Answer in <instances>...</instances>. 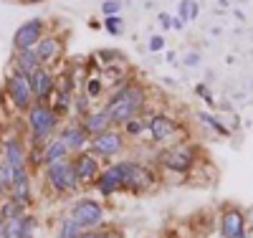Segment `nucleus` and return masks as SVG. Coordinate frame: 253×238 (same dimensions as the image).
Listing matches in <instances>:
<instances>
[{"label": "nucleus", "instance_id": "nucleus-1", "mask_svg": "<svg viewBox=\"0 0 253 238\" xmlns=\"http://www.w3.org/2000/svg\"><path fill=\"white\" fill-rule=\"evenodd\" d=\"M144 104H147V89L139 81H129V84H124L122 89L112 92L109 101L104 104V112L112 119V124L124 127L129 119L142 114Z\"/></svg>", "mask_w": 253, "mask_h": 238}, {"label": "nucleus", "instance_id": "nucleus-2", "mask_svg": "<svg viewBox=\"0 0 253 238\" xmlns=\"http://www.w3.org/2000/svg\"><path fill=\"white\" fill-rule=\"evenodd\" d=\"M28 124H31V135H33V142H46L51 137V132L58 124V114L53 106H46V104H33L28 109Z\"/></svg>", "mask_w": 253, "mask_h": 238}, {"label": "nucleus", "instance_id": "nucleus-3", "mask_svg": "<svg viewBox=\"0 0 253 238\" xmlns=\"http://www.w3.org/2000/svg\"><path fill=\"white\" fill-rule=\"evenodd\" d=\"M69 218L86 233V231H96L104 221V210L96 200H79L74 208H71V215Z\"/></svg>", "mask_w": 253, "mask_h": 238}, {"label": "nucleus", "instance_id": "nucleus-4", "mask_svg": "<svg viewBox=\"0 0 253 238\" xmlns=\"http://www.w3.org/2000/svg\"><path fill=\"white\" fill-rule=\"evenodd\" d=\"M122 167V190H132V192H142L152 185V172L147 170L144 165L139 162H119Z\"/></svg>", "mask_w": 253, "mask_h": 238}, {"label": "nucleus", "instance_id": "nucleus-5", "mask_svg": "<svg viewBox=\"0 0 253 238\" xmlns=\"http://www.w3.org/2000/svg\"><path fill=\"white\" fill-rule=\"evenodd\" d=\"M46 178H48V185L56 192H71L79 185V178L74 172V162L71 160H61V162L51 165L48 172H46Z\"/></svg>", "mask_w": 253, "mask_h": 238}, {"label": "nucleus", "instance_id": "nucleus-6", "mask_svg": "<svg viewBox=\"0 0 253 238\" xmlns=\"http://www.w3.org/2000/svg\"><path fill=\"white\" fill-rule=\"evenodd\" d=\"M122 149H124V135L114 127L96 135V137H91V142H89V152L96 155V157H114Z\"/></svg>", "mask_w": 253, "mask_h": 238}, {"label": "nucleus", "instance_id": "nucleus-7", "mask_svg": "<svg viewBox=\"0 0 253 238\" xmlns=\"http://www.w3.org/2000/svg\"><path fill=\"white\" fill-rule=\"evenodd\" d=\"M8 94H10V101L15 104V109H20V112H28L33 106V99H36L28 76L18 74V71H13L8 79Z\"/></svg>", "mask_w": 253, "mask_h": 238}, {"label": "nucleus", "instance_id": "nucleus-8", "mask_svg": "<svg viewBox=\"0 0 253 238\" xmlns=\"http://www.w3.org/2000/svg\"><path fill=\"white\" fill-rule=\"evenodd\" d=\"M41 38H43V20H41V18H33V20H28V23H23V26L15 31L13 46H15L18 51L36 48Z\"/></svg>", "mask_w": 253, "mask_h": 238}, {"label": "nucleus", "instance_id": "nucleus-9", "mask_svg": "<svg viewBox=\"0 0 253 238\" xmlns=\"http://www.w3.org/2000/svg\"><path fill=\"white\" fill-rule=\"evenodd\" d=\"M147 132H150V140L155 142H167L177 135V122L167 114H152L147 119Z\"/></svg>", "mask_w": 253, "mask_h": 238}, {"label": "nucleus", "instance_id": "nucleus-10", "mask_svg": "<svg viewBox=\"0 0 253 238\" xmlns=\"http://www.w3.org/2000/svg\"><path fill=\"white\" fill-rule=\"evenodd\" d=\"M193 162H195V155H193V149H187V147H172L162 155V165L172 172H187L193 167Z\"/></svg>", "mask_w": 253, "mask_h": 238}, {"label": "nucleus", "instance_id": "nucleus-11", "mask_svg": "<svg viewBox=\"0 0 253 238\" xmlns=\"http://www.w3.org/2000/svg\"><path fill=\"white\" fill-rule=\"evenodd\" d=\"M74 172H76V178H79V183H96V178H99V160H96V155H91V152H79L74 160Z\"/></svg>", "mask_w": 253, "mask_h": 238}, {"label": "nucleus", "instance_id": "nucleus-12", "mask_svg": "<svg viewBox=\"0 0 253 238\" xmlns=\"http://www.w3.org/2000/svg\"><path fill=\"white\" fill-rule=\"evenodd\" d=\"M220 233L223 238H246V215L236 208L225 210L220 218Z\"/></svg>", "mask_w": 253, "mask_h": 238}, {"label": "nucleus", "instance_id": "nucleus-13", "mask_svg": "<svg viewBox=\"0 0 253 238\" xmlns=\"http://www.w3.org/2000/svg\"><path fill=\"white\" fill-rule=\"evenodd\" d=\"M31 89H33V96L41 101V104H46V99L53 94V89H56V81H53V74L43 66V69H38L31 79Z\"/></svg>", "mask_w": 253, "mask_h": 238}, {"label": "nucleus", "instance_id": "nucleus-14", "mask_svg": "<svg viewBox=\"0 0 253 238\" xmlns=\"http://www.w3.org/2000/svg\"><path fill=\"white\" fill-rule=\"evenodd\" d=\"M61 140H63V144L69 147V152H81V149H86V147H89V142H91L89 132L81 127V122L69 124V127L61 132Z\"/></svg>", "mask_w": 253, "mask_h": 238}, {"label": "nucleus", "instance_id": "nucleus-15", "mask_svg": "<svg viewBox=\"0 0 253 238\" xmlns=\"http://www.w3.org/2000/svg\"><path fill=\"white\" fill-rule=\"evenodd\" d=\"M96 188H99L101 195H112V192H119L122 190V167H119V162H114L104 172H99Z\"/></svg>", "mask_w": 253, "mask_h": 238}, {"label": "nucleus", "instance_id": "nucleus-16", "mask_svg": "<svg viewBox=\"0 0 253 238\" xmlns=\"http://www.w3.org/2000/svg\"><path fill=\"white\" fill-rule=\"evenodd\" d=\"M61 51H63V43H61V38H56V36L41 38V41H38V46H36V56H38V61H41V66L58 61Z\"/></svg>", "mask_w": 253, "mask_h": 238}, {"label": "nucleus", "instance_id": "nucleus-17", "mask_svg": "<svg viewBox=\"0 0 253 238\" xmlns=\"http://www.w3.org/2000/svg\"><path fill=\"white\" fill-rule=\"evenodd\" d=\"M81 127L89 132V137H96L101 132H107V129H112V119L107 117L104 109H96V112H89L86 117H81Z\"/></svg>", "mask_w": 253, "mask_h": 238}, {"label": "nucleus", "instance_id": "nucleus-18", "mask_svg": "<svg viewBox=\"0 0 253 238\" xmlns=\"http://www.w3.org/2000/svg\"><path fill=\"white\" fill-rule=\"evenodd\" d=\"M38 69H43V66H41V61H38V56H36V48L18 51V56H15V71H18V74H23V76L31 79Z\"/></svg>", "mask_w": 253, "mask_h": 238}, {"label": "nucleus", "instance_id": "nucleus-19", "mask_svg": "<svg viewBox=\"0 0 253 238\" xmlns=\"http://www.w3.org/2000/svg\"><path fill=\"white\" fill-rule=\"evenodd\" d=\"M41 160H43L48 167H51V165H56V162H61V160H69V147L63 144V140H61V137H56V140L46 142L43 152H41Z\"/></svg>", "mask_w": 253, "mask_h": 238}, {"label": "nucleus", "instance_id": "nucleus-20", "mask_svg": "<svg viewBox=\"0 0 253 238\" xmlns=\"http://www.w3.org/2000/svg\"><path fill=\"white\" fill-rule=\"evenodd\" d=\"M3 160L13 167V175H15L18 170H26V152H23V147H20L18 140H8V142H5V155H3Z\"/></svg>", "mask_w": 253, "mask_h": 238}, {"label": "nucleus", "instance_id": "nucleus-21", "mask_svg": "<svg viewBox=\"0 0 253 238\" xmlns=\"http://www.w3.org/2000/svg\"><path fill=\"white\" fill-rule=\"evenodd\" d=\"M198 13H200L198 0H180V5H177V18L182 20V23H193V20L198 18Z\"/></svg>", "mask_w": 253, "mask_h": 238}, {"label": "nucleus", "instance_id": "nucleus-22", "mask_svg": "<svg viewBox=\"0 0 253 238\" xmlns=\"http://www.w3.org/2000/svg\"><path fill=\"white\" fill-rule=\"evenodd\" d=\"M122 129H124V135H126V137H139L142 132H147V119L139 114V117L129 119V122H126Z\"/></svg>", "mask_w": 253, "mask_h": 238}, {"label": "nucleus", "instance_id": "nucleus-23", "mask_svg": "<svg viewBox=\"0 0 253 238\" xmlns=\"http://www.w3.org/2000/svg\"><path fill=\"white\" fill-rule=\"evenodd\" d=\"M81 236H84V231L71 218H63V223L58 228V238H81Z\"/></svg>", "mask_w": 253, "mask_h": 238}, {"label": "nucleus", "instance_id": "nucleus-24", "mask_svg": "<svg viewBox=\"0 0 253 238\" xmlns=\"http://www.w3.org/2000/svg\"><path fill=\"white\" fill-rule=\"evenodd\" d=\"M101 89H104V81H101L99 76H89V79H86V96H89V99H96V96L101 94Z\"/></svg>", "mask_w": 253, "mask_h": 238}, {"label": "nucleus", "instance_id": "nucleus-25", "mask_svg": "<svg viewBox=\"0 0 253 238\" xmlns=\"http://www.w3.org/2000/svg\"><path fill=\"white\" fill-rule=\"evenodd\" d=\"M10 185H13V167L3 160V162H0V188L10 190Z\"/></svg>", "mask_w": 253, "mask_h": 238}, {"label": "nucleus", "instance_id": "nucleus-26", "mask_svg": "<svg viewBox=\"0 0 253 238\" xmlns=\"http://www.w3.org/2000/svg\"><path fill=\"white\" fill-rule=\"evenodd\" d=\"M122 10V0H104L101 3V15L109 18V15H119Z\"/></svg>", "mask_w": 253, "mask_h": 238}, {"label": "nucleus", "instance_id": "nucleus-27", "mask_svg": "<svg viewBox=\"0 0 253 238\" xmlns=\"http://www.w3.org/2000/svg\"><path fill=\"white\" fill-rule=\"evenodd\" d=\"M104 28H107L112 36H119V33H122V15H109V18H104Z\"/></svg>", "mask_w": 253, "mask_h": 238}, {"label": "nucleus", "instance_id": "nucleus-28", "mask_svg": "<svg viewBox=\"0 0 253 238\" xmlns=\"http://www.w3.org/2000/svg\"><path fill=\"white\" fill-rule=\"evenodd\" d=\"M200 119H203L205 124H210V127H213L215 132H220V135H228V129H225V127H223V124H220L215 117H210V114H200Z\"/></svg>", "mask_w": 253, "mask_h": 238}, {"label": "nucleus", "instance_id": "nucleus-29", "mask_svg": "<svg viewBox=\"0 0 253 238\" xmlns=\"http://www.w3.org/2000/svg\"><path fill=\"white\" fill-rule=\"evenodd\" d=\"M147 46H150V51H152V53L162 51V48H165V36H150V41H147Z\"/></svg>", "mask_w": 253, "mask_h": 238}, {"label": "nucleus", "instance_id": "nucleus-30", "mask_svg": "<svg viewBox=\"0 0 253 238\" xmlns=\"http://www.w3.org/2000/svg\"><path fill=\"white\" fill-rule=\"evenodd\" d=\"M182 63H185V66H198V63H200V53L198 51H187Z\"/></svg>", "mask_w": 253, "mask_h": 238}, {"label": "nucleus", "instance_id": "nucleus-31", "mask_svg": "<svg viewBox=\"0 0 253 238\" xmlns=\"http://www.w3.org/2000/svg\"><path fill=\"white\" fill-rule=\"evenodd\" d=\"M195 92H198V94H200V96H203V99L210 104V106H213V94L208 92V86H205V84H198V86H195Z\"/></svg>", "mask_w": 253, "mask_h": 238}, {"label": "nucleus", "instance_id": "nucleus-32", "mask_svg": "<svg viewBox=\"0 0 253 238\" xmlns=\"http://www.w3.org/2000/svg\"><path fill=\"white\" fill-rule=\"evenodd\" d=\"M157 20H160V26H162L165 31H170V28H172V15H170V13H160Z\"/></svg>", "mask_w": 253, "mask_h": 238}, {"label": "nucleus", "instance_id": "nucleus-33", "mask_svg": "<svg viewBox=\"0 0 253 238\" xmlns=\"http://www.w3.org/2000/svg\"><path fill=\"white\" fill-rule=\"evenodd\" d=\"M33 226H36V221L26 215V228H23V233H20V238H33Z\"/></svg>", "mask_w": 253, "mask_h": 238}, {"label": "nucleus", "instance_id": "nucleus-34", "mask_svg": "<svg viewBox=\"0 0 253 238\" xmlns=\"http://www.w3.org/2000/svg\"><path fill=\"white\" fill-rule=\"evenodd\" d=\"M81 238H112V236H109V233H104V231H99V228H96V231H86V233H84Z\"/></svg>", "mask_w": 253, "mask_h": 238}, {"label": "nucleus", "instance_id": "nucleus-35", "mask_svg": "<svg viewBox=\"0 0 253 238\" xmlns=\"http://www.w3.org/2000/svg\"><path fill=\"white\" fill-rule=\"evenodd\" d=\"M182 26H185V23H182V20H180V18H172V28H177V31H180Z\"/></svg>", "mask_w": 253, "mask_h": 238}, {"label": "nucleus", "instance_id": "nucleus-36", "mask_svg": "<svg viewBox=\"0 0 253 238\" xmlns=\"http://www.w3.org/2000/svg\"><path fill=\"white\" fill-rule=\"evenodd\" d=\"M246 223H251V226H253V208H251V210H248V215H246Z\"/></svg>", "mask_w": 253, "mask_h": 238}, {"label": "nucleus", "instance_id": "nucleus-37", "mask_svg": "<svg viewBox=\"0 0 253 238\" xmlns=\"http://www.w3.org/2000/svg\"><path fill=\"white\" fill-rule=\"evenodd\" d=\"M31 3H38V0H31Z\"/></svg>", "mask_w": 253, "mask_h": 238}, {"label": "nucleus", "instance_id": "nucleus-38", "mask_svg": "<svg viewBox=\"0 0 253 238\" xmlns=\"http://www.w3.org/2000/svg\"><path fill=\"white\" fill-rule=\"evenodd\" d=\"M0 190H3V188H0Z\"/></svg>", "mask_w": 253, "mask_h": 238}]
</instances>
